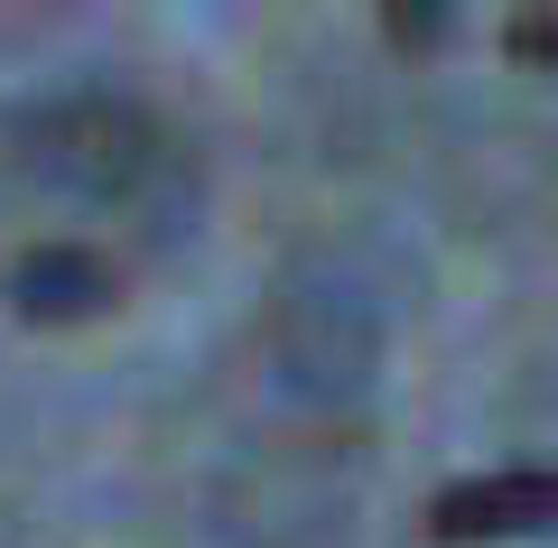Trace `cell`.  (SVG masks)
<instances>
[{"instance_id":"cell-1","label":"cell","mask_w":558,"mask_h":548,"mask_svg":"<svg viewBox=\"0 0 558 548\" xmlns=\"http://www.w3.org/2000/svg\"><path fill=\"white\" fill-rule=\"evenodd\" d=\"M558 521V484L539 465H502V474H465L428 502V529L447 548H475V539H531V529Z\"/></svg>"},{"instance_id":"cell-2","label":"cell","mask_w":558,"mask_h":548,"mask_svg":"<svg viewBox=\"0 0 558 548\" xmlns=\"http://www.w3.org/2000/svg\"><path fill=\"white\" fill-rule=\"evenodd\" d=\"M10 297H20V316H38V326H84V316L112 307V270H102L84 242H38V252L10 260Z\"/></svg>"},{"instance_id":"cell-3","label":"cell","mask_w":558,"mask_h":548,"mask_svg":"<svg viewBox=\"0 0 558 548\" xmlns=\"http://www.w3.org/2000/svg\"><path fill=\"white\" fill-rule=\"evenodd\" d=\"M381 28H391V47H438V38H447V20H438V10H391Z\"/></svg>"},{"instance_id":"cell-4","label":"cell","mask_w":558,"mask_h":548,"mask_svg":"<svg viewBox=\"0 0 558 548\" xmlns=\"http://www.w3.org/2000/svg\"><path fill=\"white\" fill-rule=\"evenodd\" d=\"M512 57H521V65L549 57V20H521V28H512Z\"/></svg>"}]
</instances>
